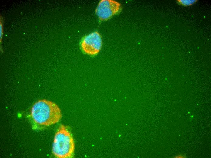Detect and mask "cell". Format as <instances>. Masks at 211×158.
Listing matches in <instances>:
<instances>
[{
  "mask_svg": "<svg viewBox=\"0 0 211 158\" xmlns=\"http://www.w3.org/2000/svg\"><path fill=\"white\" fill-rule=\"evenodd\" d=\"M30 116L35 123L49 126L58 122L62 114L60 108L56 103L46 99H41L33 105Z\"/></svg>",
  "mask_w": 211,
  "mask_h": 158,
  "instance_id": "cell-1",
  "label": "cell"
},
{
  "mask_svg": "<svg viewBox=\"0 0 211 158\" xmlns=\"http://www.w3.org/2000/svg\"><path fill=\"white\" fill-rule=\"evenodd\" d=\"M75 143L73 138L67 128L61 125L55 136L52 152L58 158H71L73 156Z\"/></svg>",
  "mask_w": 211,
  "mask_h": 158,
  "instance_id": "cell-2",
  "label": "cell"
},
{
  "mask_svg": "<svg viewBox=\"0 0 211 158\" xmlns=\"http://www.w3.org/2000/svg\"><path fill=\"white\" fill-rule=\"evenodd\" d=\"M102 42V36L97 31L92 32L85 36L80 42V48L85 54L94 56L100 51Z\"/></svg>",
  "mask_w": 211,
  "mask_h": 158,
  "instance_id": "cell-3",
  "label": "cell"
},
{
  "mask_svg": "<svg viewBox=\"0 0 211 158\" xmlns=\"http://www.w3.org/2000/svg\"><path fill=\"white\" fill-rule=\"evenodd\" d=\"M121 5L113 0H101L96 9L95 13L101 21L109 19L119 13L121 10Z\"/></svg>",
  "mask_w": 211,
  "mask_h": 158,
  "instance_id": "cell-4",
  "label": "cell"
},
{
  "mask_svg": "<svg viewBox=\"0 0 211 158\" xmlns=\"http://www.w3.org/2000/svg\"><path fill=\"white\" fill-rule=\"evenodd\" d=\"M179 4L184 6L190 5L197 2L196 0H178L177 1Z\"/></svg>",
  "mask_w": 211,
  "mask_h": 158,
  "instance_id": "cell-5",
  "label": "cell"
},
{
  "mask_svg": "<svg viewBox=\"0 0 211 158\" xmlns=\"http://www.w3.org/2000/svg\"><path fill=\"white\" fill-rule=\"evenodd\" d=\"M2 20H1V22H0V42H1V41L2 38V37L3 35V25L2 24Z\"/></svg>",
  "mask_w": 211,
  "mask_h": 158,
  "instance_id": "cell-6",
  "label": "cell"
}]
</instances>
